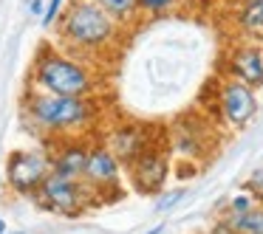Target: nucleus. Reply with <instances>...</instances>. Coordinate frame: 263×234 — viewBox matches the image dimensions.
Instances as JSON below:
<instances>
[{
    "instance_id": "423d86ee",
    "label": "nucleus",
    "mask_w": 263,
    "mask_h": 234,
    "mask_svg": "<svg viewBox=\"0 0 263 234\" xmlns=\"http://www.w3.org/2000/svg\"><path fill=\"white\" fill-rule=\"evenodd\" d=\"M221 113L232 127H243L257 113L255 88H249L240 79H227L221 88Z\"/></svg>"
},
{
    "instance_id": "6ab92c4d",
    "label": "nucleus",
    "mask_w": 263,
    "mask_h": 234,
    "mask_svg": "<svg viewBox=\"0 0 263 234\" xmlns=\"http://www.w3.org/2000/svg\"><path fill=\"white\" fill-rule=\"evenodd\" d=\"M31 14H34V17H43V12H46V0H31Z\"/></svg>"
},
{
    "instance_id": "ddd939ff",
    "label": "nucleus",
    "mask_w": 263,
    "mask_h": 234,
    "mask_svg": "<svg viewBox=\"0 0 263 234\" xmlns=\"http://www.w3.org/2000/svg\"><path fill=\"white\" fill-rule=\"evenodd\" d=\"M238 26L249 34H263V0H243L238 12Z\"/></svg>"
},
{
    "instance_id": "6e6552de",
    "label": "nucleus",
    "mask_w": 263,
    "mask_h": 234,
    "mask_svg": "<svg viewBox=\"0 0 263 234\" xmlns=\"http://www.w3.org/2000/svg\"><path fill=\"white\" fill-rule=\"evenodd\" d=\"M167 178V161L164 155L159 153H142L136 161H133V181H136V189L144 195H156L161 192Z\"/></svg>"
},
{
    "instance_id": "412c9836",
    "label": "nucleus",
    "mask_w": 263,
    "mask_h": 234,
    "mask_svg": "<svg viewBox=\"0 0 263 234\" xmlns=\"http://www.w3.org/2000/svg\"><path fill=\"white\" fill-rule=\"evenodd\" d=\"M210 234H235V231H232V228H229V223H227V220H221V223H218V226L212 228Z\"/></svg>"
},
{
    "instance_id": "dca6fc26",
    "label": "nucleus",
    "mask_w": 263,
    "mask_h": 234,
    "mask_svg": "<svg viewBox=\"0 0 263 234\" xmlns=\"http://www.w3.org/2000/svg\"><path fill=\"white\" fill-rule=\"evenodd\" d=\"M255 203H257V198H255L252 192H238L232 200H229V215H240V211H249Z\"/></svg>"
},
{
    "instance_id": "4be33fe9",
    "label": "nucleus",
    "mask_w": 263,
    "mask_h": 234,
    "mask_svg": "<svg viewBox=\"0 0 263 234\" xmlns=\"http://www.w3.org/2000/svg\"><path fill=\"white\" fill-rule=\"evenodd\" d=\"M144 234H164V226H161V223H159V226H156V228H150V231H144Z\"/></svg>"
},
{
    "instance_id": "f8f14e48",
    "label": "nucleus",
    "mask_w": 263,
    "mask_h": 234,
    "mask_svg": "<svg viewBox=\"0 0 263 234\" xmlns=\"http://www.w3.org/2000/svg\"><path fill=\"white\" fill-rule=\"evenodd\" d=\"M229 228L235 234H263V206H252L249 211H240V215H229L227 217Z\"/></svg>"
},
{
    "instance_id": "9b49d317",
    "label": "nucleus",
    "mask_w": 263,
    "mask_h": 234,
    "mask_svg": "<svg viewBox=\"0 0 263 234\" xmlns=\"http://www.w3.org/2000/svg\"><path fill=\"white\" fill-rule=\"evenodd\" d=\"M110 153L122 161H136L139 155L144 153V138H142V130L136 127H125V130L116 133L114 138V150Z\"/></svg>"
},
{
    "instance_id": "2eb2a0df",
    "label": "nucleus",
    "mask_w": 263,
    "mask_h": 234,
    "mask_svg": "<svg viewBox=\"0 0 263 234\" xmlns=\"http://www.w3.org/2000/svg\"><path fill=\"white\" fill-rule=\"evenodd\" d=\"M139 3V12L147 14V17H161V14L173 12L178 0H136Z\"/></svg>"
},
{
    "instance_id": "20e7f679",
    "label": "nucleus",
    "mask_w": 263,
    "mask_h": 234,
    "mask_svg": "<svg viewBox=\"0 0 263 234\" xmlns=\"http://www.w3.org/2000/svg\"><path fill=\"white\" fill-rule=\"evenodd\" d=\"M37 198L43 206H48L57 215H80L85 206V189H82L80 178H65L57 172H48V178L40 183Z\"/></svg>"
},
{
    "instance_id": "9d476101",
    "label": "nucleus",
    "mask_w": 263,
    "mask_h": 234,
    "mask_svg": "<svg viewBox=\"0 0 263 234\" xmlns=\"http://www.w3.org/2000/svg\"><path fill=\"white\" fill-rule=\"evenodd\" d=\"M85 164H88V147H82V144H68V147H63L51 158V172L65 175V178H80L82 181Z\"/></svg>"
},
{
    "instance_id": "f3484780",
    "label": "nucleus",
    "mask_w": 263,
    "mask_h": 234,
    "mask_svg": "<svg viewBox=\"0 0 263 234\" xmlns=\"http://www.w3.org/2000/svg\"><path fill=\"white\" fill-rule=\"evenodd\" d=\"M187 195V189H173V192H164L159 200H156V211H167L176 203H181V198Z\"/></svg>"
},
{
    "instance_id": "f03ea898",
    "label": "nucleus",
    "mask_w": 263,
    "mask_h": 234,
    "mask_svg": "<svg viewBox=\"0 0 263 234\" xmlns=\"http://www.w3.org/2000/svg\"><path fill=\"white\" fill-rule=\"evenodd\" d=\"M34 85L37 91L57 96H88L93 91V76L74 57L46 46L34 62Z\"/></svg>"
},
{
    "instance_id": "a211bd4d",
    "label": "nucleus",
    "mask_w": 263,
    "mask_h": 234,
    "mask_svg": "<svg viewBox=\"0 0 263 234\" xmlns=\"http://www.w3.org/2000/svg\"><path fill=\"white\" fill-rule=\"evenodd\" d=\"M63 3H65V0H46V12H43V17H40L46 29H48V26L57 23L60 12H63Z\"/></svg>"
},
{
    "instance_id": "0eeeda50",
    "label": "nucleus",
    "mask_w": 263,
    "mask_h": 234,
    "mask_svg": "<svg viewBox=\"0 0 263 234\" xmlns=\"http://www.w3.org/2000/svg\"><path fill=\"white\" fill-rule=\"evenodd\" d=\"M82 181L93 189H114L119 183V158L105 147L88 150V164Z\"/></svg>"
},
{
    "instance_id": "5701e85b",
    "label": "nucleus",
    "mask_w": 263,
    "mask_h": 234,
    "mask_svg": "<svg viewBox=\"0 0 263 234\" xmlns=\"http://www.w3.org/2000/svg\"><path fill=\"white\" fill-rule=\"evenodd\" d=\"M178 3H184V6H195L198 0H178Z\"/></svg>"
},
{
    "instance_id": "4468645a",
    "label": "nucleus",
    "mask_w": 263,
    "mask_h": 234,
    "mask_svg": "<svg viewBox=\"0 0 263 234\" xmlns=\"http://www.w3.org/2000/svg\"><path fill=\"white\" fill-rule=\"evenodd\" d=\"M99 9H105V12L110 14V17L116 20V23H130L133 17L139 14V3L136 0H93Z\"/></svg>"
},
{
    "instance_id": "f257e3e1",
    "label": "nucleus",
    "mask_w": 263,
    "mask_h": 234,
    "mask_svg": "<svg viewBox=\"0 0 263 234\" xmlns=\"http://www.w3.org/2000/svg\"><path fill=\"white\" fill-rule=\"evenodd\" d=\"M60 37L77 51H102L116 40L119 23L105 9H99L93 0H71L60 12Z\"/></svg>"
},
{
    "instance_id": "aec40b11",
    "label": "nucleus",
    "mask_w": 263,
    "mask_h": 234,
    "mask_svg": "<svg viewBox=\"0 0 263 234\" xmlns=\"http://www.w3.org/2000/svg\"><path fill=\"white\" fill-rule=\"evenodd\" d=\"M249 186L255 189V192H263V172H255V178L249 181Z\"/></svg>"
},
{
    "instance_id": "b1692460",
    "label": "nucleus",
    "mask_w": 263,
    "mask_h": 234,
    "mask_svg": "<svg viewBox=\"0 0 263 234\" xmlns=\"http://www.w3.org/2000/svg\"><path fill=\"white\" fill-rule=\"evenodd\" d=\"M0 234H6V220L0 217Z\"/></svg>"
},
{
    "instance_id": "7ed1b4c3",
    "label": "nucleus",
    "mask_w": 263,
    "mask_h": 234,
    "mask_svg": "<svg viewBox=\"0 0 263 234\" xmlns=\"http://www.w3.org/2000/svg\"><path fill=\"white\" fill-rule=\"evenodd\" d=\"M29 116L34 124L48 130H71L91 119L93 108L88 96H57V93H34L29 99Z\"/></svg>"
},
{
    "instance_id": "393cba45",
    "label": "nucleus",
    "mask_w": 263,
    "mask_h": 234,
    "mask_svg": "<svg viewBox=\"0 0 263 234\" xmlns=\"http://www.w3.org/2000/svg\"><path fill=\"white\" fill-rule=\"evenodd\" d=\"M6 234H23V231H6Z\"/></svg>"
},
{
    "instance_id": "1a4fd4ad",
    "label": "nucleus",
    "mask_w": 263,
    "mask_h": 234,
    "mask_svg": "<svg viewBox=\"0 0 263 234\" xmlns=\"http://www.w3.org/2000/svg\"><path fill=\"white\" fill-rule=\"evenodd\" d=\"M229 71L235 79L246 82L249 88L263 85V48L257 46H240L229 57Z\"/></svg>"
},
{
    "instance_id": "39448f33",
    "label": "nucleus",
    "mask_w": 263,
    "mask_h": 234,
    "mask_svg": "<svg viewBox=\"0 0 263 234\" xmlns=\"http://www.w3.org/2000/svg\"><path fill=\"white\" fill-rule=\"evenodd\" d=\"M48 172H51V158L43 153H14L12 158H9V183H12L17 192H37L40 189V183L48 178Z\"/></svg>"
}]
</instances>
